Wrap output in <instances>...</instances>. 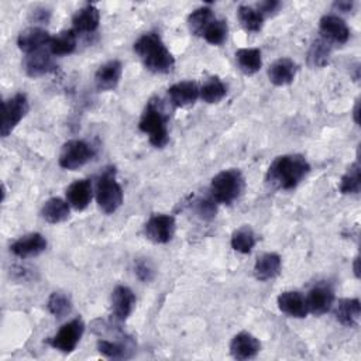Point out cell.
Wrapping results in <instances>:
<instances>
[{
  "label": "cell",
  "instance_id": "30",
  "mask_svg": "<svg viewBox=\"0 0 361 361\" xmlns=\"http://www.w3.org/2000/svg\"><path fill=\"white\" fill-rule=\"evenodd\" d=\"M214 18L216 17H214L212 8L207 7V6H203V7H199V8L193 10L188 17V25H189L190 32L197 35V37H202L203 32L206 31V28L209 27V24Z\"/></svg>",
  "mask_w": 361,
  "mask_h": 361
},
{
  "label": "cell",
  "instance_id": "40",
  "mask_svg": "<svg viewBox=\"0 0 361 361\" xmlns=\"http://www.w3.org/2000/svg\"><path fill=\"white\" fill-rule=\"evenodd\" d=\"M51 17V11L41 7V8H35L32 13H31V20L34 23H38V24H47L48 20Z\"/></svg>",
  "mask_w": 361,
  "mask_h": 361
},
{
  "label": "cell",
  "instance_id": "36",
  "mask_svg": "<svg viewBox=\"0 0 361 361\" xmlns=\"http://www.w3.org/2000/svg\"><path fill=\"white\" fill-rule=\"evenodd\" d=\"M128 340L124 343H117V341H109V340H99L97 341V350L107 358H126L128 357L130 345Z\"/></svg>",
  "mask_w": 361,
  "mask_h": 361
},
{
  "label": "cell",
  "instance_id": "7",
  "mask_svg": "<svg viewBox=\"0 0 361 361\" xmlns=\"http://www.w3.org/2000/svg\"><path fill=\"white\" fill-rule=\"evenodd\" d=\"M28 113V100L24 93H17L3 102V118L0 133L7 137Z\"/></svg>",
  "mask_w": 361,
  "mask_h": 361
},
{
  "label": "cell",
  "instance_id": "35",
  "mask_svg": "<svg viewBox=\"0 0 361 361\" xmlns=\"http://www.w3.org/2000/svg\"><path fill=\"white\" fill-rule=\"evenodd\" d=\"M227 32H228V27H227V23L224 20H219V18H214L209 27L206 28V31L203 32V38L212 44V45H221L226 38H227Z\"/></svg>",
  "mask_w": 361,
  "mask_h": 361
},
{
  "label": "cell",
  "instance_id": "1",
  "mask_svg": "<svg viewBox=\"0 0 361 361\" xmlns=\"http://www.w3.org/2000/svg\"><path fill=\"white\" fill-rule=\"evenodd\" d=\"M310 165L300 154L276 157L267 171L265 180L272 189L290 190L296 188L309 173Z\"/></svg>",
  "mask_w": 361,
  "mask_h": 361
},
{
  "label": "cell",
  "instance_id": "4",
  "mask_svg": "<svg viewBox=\"0 0 361 361\" xmlns=\"http://www.w3.org/2000/svg\"><path fill=\"white\" fill-rule=\"evenodd\" d=\"M245 186V179L238 169L230 168L219 172L210 183V196L216 203L230 204L240 197Z\"/></svg>",
  "mask_w": 361,
  "mask_h": 361
},
{
  "label": "cell",
  "instance_id": "33",
  "mask_svg": "<svg viewBox=\"0 0 361 361\" xmlns=\"http://www.w3.org/2000/svg\"><path fill=\"white\" fill-rule=\"evenodd\" d=\"M361 190V168L358 161L351 164L340 180V192L343 195H357Z\"/></svg>",
  "mask_w": 361,
  "mask_h": 361
},
{
  "label": "cell",
  "instance_id": "29",
  "mask_svg": "<svg viewBox=\"0 0 361 361\" xmlns=\"http://www.w3.org/2000/svg\"><path fill=\"white\" fill-rule=\"evenodd\" d=\"M238 21L243 25V28L248 32H258L262 30L264 25V16L254 7L241 4L237 10Z\"/></svg>",
  "mask_w": 361,
  "mask_h": 361
},
{
  "label": "cell",
  "instance_id": "19",
  "mask_svg": "<svg viewBox=\"0 0 361 361\" xmlns=\"http://www.w3.org/2000/svg\"><path fill=\"white\" fill-rule=\"evenodd\" d=\"M298 73V65L289 58H279L268 68L269 82L275 86H285L293 82Z\"/></svg>",
  "mask_w": 361,
  "mask_h": 361
},
{
  "label": "cell",
  "instance_id": "18",
  "mask_svg": "<svg viewBox=\"0 0 361 361\" xmlns=\"http://www.w3.org/2000/svg\"><path fill=\"white\" fill-rule=\"evenodd\" d=\"M278 307L282 313L295 319L306 317V314L309 313L305 296L296 290L282 292L278 296Z\"/></svg>",
  "mask_w": 361,
  "mask_h": 361
},
{
  "label": "cell",
  "instance_id": "17",
  "mask_svg": "<svg viewBox=\"0 0 361 361\" xmlns=\"http://www.w3.org/2000/svg\"><path fill=\"white\" fill-rule=\"evenodd\" d=\"M123 73L121 62L117 59H111L106 63H103L94 73V83L96 87L102 92L113 90L120 82Z\"/></svg>",
  "mask_w": 361,
  "mask_h": 361
},
{
  "label": "cell",
  "instance_id": "43",
  "mask_svg": "<svg viewBox=\"0 0 361 361\" xmlns=\"http://www.w3.org/2000/svg\"><path fill=\"white\" fill-rule=\"evenodd\" d=\"M358 264H360V257H355L354 258V264H353V269H354L355 278H360V267H358Z\"/></svg>",
  "mask_w": 361,
  "mask_h": 361
},
{
  "label": "cell",
  "instance_id": "24",
  "mask_svg": "<svg viewBox=\"0 0 361 361\" xmlns=\"http://www.w3.org/2000/svg\"><path fill=\"white\" fill-rule=\"evenodd\" d=\"M334 316L338 323L347 327H355L360 322L361 306L358 299H340L334 309Z\"/></svg>",
  "mask_w": 361,
  "mask_h": 361
},
{
  "label": "cell",
  "instance_id": "13",
  "mask_svg": "<svg viewBox=\"0 0 361 361\" xmlns=\"http://www.w3.org/2000/svg\"><path fill=\"white\" fill-rule=\"evenodd\" d=\"M51 55L52 54L49 51H44V49H38L35 52L27 54L24 59L25 73L31 78H38L56 71L58 66Z\"/></svg>",
  "mask_w": 361,
  "mask_h": 361
},
{
  "label": "cell",
  "instance_id": "2",
  "mask_svg": "<svg viewBox=\"0 0 361 361\" xmlns=\"http://www.w3.org/2000/svg\"><path fill=\"white\" fill-rule=\"evenodd\" d=\"M134 51L142 65L154 73H169L175 66L172 54L157 32L142 34L134 42Z\"/></svg>",
  "mask_w": 361,
  "mask_h": 361
},
{
  "label": "cell",
  "instance_id": "11",
  "mask_svg": "<svg viewBox=\"0 0 361 361\" xmlns=\"http://www.w3.org/2000/svg\"><path fill=\"white\" fill-rule=\"evenodd\" d=\"M322 37L330 44H345L350 38V28L343 18L334 14H326L319 23Z\"/></svg>",
  "mask_w": 361,
  "mask_h": 361
},
{
  "label": "cell",
  "instance_id": "38",
  "mask_svg": "<svg viewBox=\"0 0 361 361\" xmlns=\"http://www.w3.org/2000/svg\"><path fill=\"white\" fill-rule=\"evenodd\" d=\"M134 269H135L137 278H138L140 281L145 282V283H147V282H151V281L154 279V276H155V269H154L152 264H151L147 258H138V259L135 261Z\"/></svg>",
  "mask_w": 361,
  "mask_h": 361
},
{
  "label": "cell",
  "instance_id": "14",
  "mask_svg": "<svg viewBox=\"0 0 361 361\" xmlns=\"http://www.w3.org/2000/svg\"><path fill=\"white\" fill-rule=\"evenodd\" d=\"M259 350H261V343L258 341V338L247 331H241L235 334L230 343V354L240 361L251 360L257 357Z\"/></svg>",
  "mask_w": 361,
  "mask_h": 361
},
{
  "label": "cell",
  "instance_id": "42",
  "mask_svg": "<svg viewBox=\"0 0 361 361\" xmlns=\"http://www.w3.org/2000/svg\"><path fill=\"white\" fill-rule=\"evenodd\" d=\"M353 116H354V121H355V124H360V100H358V99H357V102H355Z\"/></svg>",
  "mask_w": 361,
  "mask_h": 361
},
{
  "label": "cell",
  "instance_id": "37",
  "mask_svg": "<svg viewBox=\"0 0 361 361\" xmlns=\"http://www.w3.org/2000/svg\"><path fill=\"white\" fill-rule=\"evenodd\" d=\"M195 213L203 220H212L217 213V203L210 197H199L193 202Z\"/></svg>",
  "mask_w": 361,
  "mask_h": 361
},
{
  "label": "cell",
  "instance_id": "32",
  "mask_svg": "<svg viewBox=\"0 0 361 361\" xmlns=\"http://www.w3.org/2000/svg\"><path fill=\"white\" fill-rule=\"evenodd\" d=\"M255 241L257 240H255V234H254L252 228L248 226H243L231 234L230 244L234 251L241 252V254H250L255 245Z\"/></svg>",
  "mask_w": 361,
  "mask_h": 361
},
{
  "label": "cell",
  "instance_id": "23",
  "mask_svg": "<svg viewBox=\"0 0 361 361\" xmlns=\"http://www.w3.org/2000/svg\"><path fill=\"white\" fill-rule=\"evenodd\" d=\"M100 21V13L96 6L86 4L72 18V25L75 32H94L99 27Z\"/></svg>",
  "mask_w": 361,
  "mask_h": 361
},
{
  "label": "cell",
  "instance_id": "41",
  "mask_svg": "<svg viewBox=\"0 0 361 361\" xmlns=\"http://www.w3.org/2000/svg\"><path fill=\"white\" fill-rule=\"evenodd\" d=\"M334 8H337L338 11H343V13H348L353 10L354 7V3L353 1H348V0H341V1H336L333 4Z\"/></svg>",
  "mask_w": 361,
  "mask_h": 361
},
{
  "label": "cell",
  "instance_id": "9",
  "mask_svg": "<svg viewBox=\"0 0 361 361\" xmlns=\"http://www.w3.org/2000/svg\"><path fill=\"white\" fill-rule=\"evenodd\" d=\"M175 233V219L169 214H152L144 224L145 237L155 244H166Z\"/></svg>",
  "mask_w": 361,
  "mask_h": 361
},
{
  "label": "cell",
  "instance_id": "22",
  "mask_svg": "<svg viewBox=\"0 0 361 361\" xmlns=\"http://www.w3.org/2000/svg\"><path fill=\"white\" fill-rule=\"evenodd\" d=\"M281 268V257L276 252H265L257 258L254 265V275L258 281H269L279 275Z\"/></svg>",
  "mask_w": 361,
  "mask_h": 361
},
{
  "label": "cell",
  "instance_id": "12",
  "mask_svg": "<svg viewBox=\"0 0 361 361\" xmlns=\"http://www.w3.org/2000/svg\"><path fill=\"white\" fill-rule=\"evenodd\" d=\"M135 306V295L128 286L118 285L111 292V316L116 322H124Z\"/></svg>",
  "mask_w": 361,
  "mask_h": 361
},
{
  "label": "cell",
  "instance_id": "6",
  "mask_svg": "<svg viewBox=\"0 0 361 361\" xmlns=\"http://www.w3.org/2000/svg\"><path fill=\"white\" fill-rule=\"evenodd\" d=\"M93 148L83 140H69L63 144L59 154V166L75 171L93 158Z\"/></svg>",
  "mask_w": 361,
  "mask_h": 361
},
{
  "label": "cell",
  "instance_id": "10",
  "mask_svg": "<svg viewBox=\"0 0 361 361\" xmlns=\"http://www.w3.org/2000/svg\"><path fill=\"white\" fill-rule=\"evenodd\" d=\"M306 299L307 310L316 316L327 313L334 302V290L330 285L322 282L314 285L309 292Z\"/></svg>",
  "mask_w": 361,
  "mask_h": 361
},
{
  "label": "cell",
  "instance_id": "26",
  "mask_svg": "<svg viewBox=\"0 0 361 361\" xmlns=\"http://www.w3.org/2000/svg\"><path fill=\"white\" fill-rule=\"evenodd\" d=\"M41 216L51 224L62 223L69 217V203L61 197H51L44 203Z\"/></svg>",
  "mask_w": 361,
  "mask_h": 361
},
{
  "label": "cell",
  "instance_id": "8",
  "mask_svg": "<svg viewBox=\"0 0 361 361\" xmlns=\"http://www.w3.org/2000/svg\"><path fill=\"white\" fill-rule=\"evenodd\" d=\"M85 331V323L82 319H73L65 323L55 336H52L48 343L51 347L62 351V353H72L78 343L80 341Z\"/></svg>",
  "mask_w": 361,
  "mask_h": 361
},
{
  "label": "cell",
  "instance_id": "21",
  "mask_svg": "<svg viewBox=\"0 0 361 361\" xmlns=\"http://www.w3.org/2000/svg\"><path fill=\"white\" fill-rule=\"evenodd\" d=\"M66 202L75 210H85L92 200V183L89 179H78L66 188Z\"/></svg>",
  "mask_w": 361,
  "mask_h": 361
},
{
  "label": "cell",
  "instance_id": "31",
  "mask_svg": "<svg viewBox=\"0 0 361 361\" xmlns=\"http://www.w3.org/2000/svg\"><path fill=\"white\" fill-rule=\"evenodd\" d=\"M226 93H227V86L217 76L209 78L200 87V97L203 102L209 104L219 103L226 96Z\"/></svg>",
  "mask_w": 361,
  "mask_h": 361
},
{
  "label": "cell",
  "instance_id": "34",
  "mask_svg": "<svg viewBox=\"0 0 361 361\" xmlns=\"http://www.w3.org/2000/svg\"><path fill=\"white\" fill-rule=\"evenodd\" d=\"M48 310L55 317H65L72 310V300L63 292H54L48 299Z\"/></svg>",
  "mask_w": 361,
  "mask_h": 361
},
{
  "label": "cell",
  "instance_id": "39",
  "mask_svg": "<svg viewBox=\"0 0 361 361\" xmlns=\"http://www.w3.org/2000/svg\"><path fill=\"white\" fill-rule=\"evenodd\" d=\"M281 7V3L276 0H265V1H259L257 4V10L265 17V16H271L275 11H278V8Z\"/></svg>",
  "mask_w": 361,
  "mask_h": 361
},
{
  "label": "cell",
  "instance_id": "3",
  "mask_svg": "<svg viewBox=\"0 0 361 361\" xmlns=\"http://www.w3.org/2000/svg\"><path fill=\"white\" fill-rule=\"evenodd\" d=\"M159 102V100H158ZM155 100H149L144 109V113L140 118L138 127L142 133L148 135L149 142L157 147L162 148L166 145L169 135H168V117L164 113L161 104Z\"/></svg>",
  "mask_w": 361,
  "mask_h": 361
},
{
  "label": "cell",
  "instance_id": "16",
  "mask_svg": "<svg viewBox=\"0 0 361 361\" xmlns=\"http://www.w3.org/2000/svg\"><path fill=\"white\" fill-rule=\"evenodd\" d=\"M168 96L175 107H188L200 97V87L192 80H182L168 89Z\"/></svg>",
  "mask_w": 361,
  "mask_h": 361
},
{
  "label": "cell",
  "instance_id": "20",
  "mask_svg": "<svg viewBox=\"0 0 361 361\" xmlns=\"http://www.w3.org/2000/svg\"><path fill=\"white\" fill-rule=\"evenodd\" d=\"M49 41L51 35L48 34V31H45L41 27H30L18 34L17 45L23 52L31 54L38 49H42L44 45L49 44Z\"/></svg>",
  "mask_w": 361,
  "mask_h": 361
},
{
  "label": "cell",
  "instance_id": "15",
  "mask_svg": "<svg viewBox=\"0 0 361 361\" xmlns=\"http://www.w3.org/2000/svg\"><path fill=\"white\" fill-rule=\"evenodd\" d=\"M47 248V240L39 233H30L17 238L11 245L10 251L20 258H30L39 255Z\"/></svg>",
  "mask_w": 361,
  "mask_h": 361
},
{
  "label": "cell",
  "instance_id": "28",
  "mask_svg": "<svg viewBox=\"0 0 361 361\" xmlns=\"http://www.w3.org/2000/svg\"><path fill=\"white\" fill-rule=\"evenodd\" d=\"M49 52L55 56L69 55L76 48V32L75 30H63L56 35L51 37Z\"/></svg>",
  "mask_w": 361,
  "mask_h": 361
},
{
  "label": "cell",
  "instance_id": "5",
  "mask_svg": "<svg viewBox=\"0 0 361 361\" xmlns=\"http://www.w3.org/2000/svg\"><path fill=\"white\" fill-rule=\"evenodd\" d=\"M96 200L102 212L114 213L123 203V189L116 179L114 166L106 168L96 183Z\"/></svg>",
  "mask_w": 361,
  "mask_h": 361
},
{
  "label": "cell",
  "instance_id": "25",
  "mask_svg": "<svg viewBox=\"0 0 361 361\" xmlns=\"http://www.w3.org/2000/svg\"><path fill=\"white\" fill-rule=\"evenodd\" d=\"M235 62L245 75H254L262 66V56L258 48H240L235 51Z\"/></svg>",
  "mask_w": 361,
  "mask_h": 361
},
{
  "label": "cell",
  "instance_id": "27",
  "mask_svg": "<svg viewBox=\"0 0 361 361\" xmlns=\"http://www.w3.org/2000/svg\"><path fill=\"white\" fill-rule=\"evenodd\" d=\"M331 44L323 37L316 38L307 51V65L312 68H323L330 62Z\"/></svg>",
  "mask_w": 361,
  "mask_h": 361
}]
</instances>
